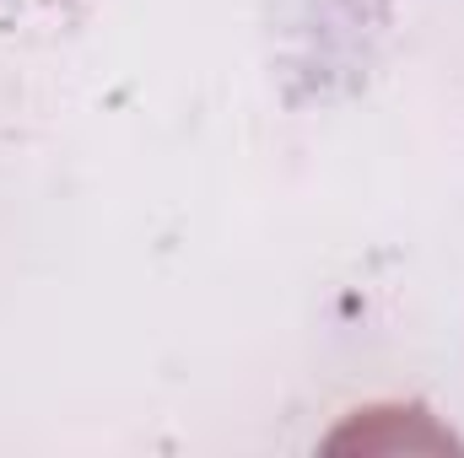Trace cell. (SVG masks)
Returning <instances> with one entry per match:
<instances>
[{
  "instance_id": "6da1fadb",
  "label": "cell",
  "mask_w": 464,
  "mask_h": 458,
  "mask_svg": "<svg viewBox=\"0 0 464 458\" xmlns=\"http://www.w3.org/2000/svg\"><path fill=\"white\" fill-rule=\"evenodd\" d=\"M76 0H0V38H16L22 27H44L49 16H65Z\"/></svg>"
}]
</instances>
